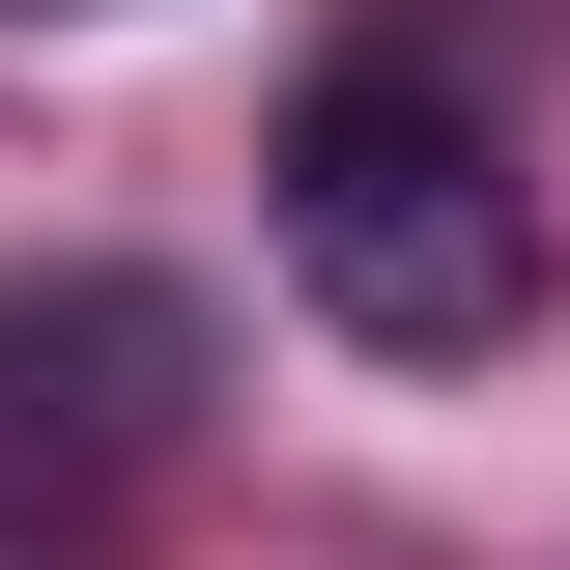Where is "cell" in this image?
<instances>
[{"mask_svg":"<svg viewBox=\"0 0 570 570\" xmlns=\"http://www.w3.org/2000/svg\"><path fill=\"white\" fill-rule=\"evenodd\" d=\"M285 285H314L371 371H485L513 314H542V200H513V142L428 58H343L285 115Z\"/></svg>","mask_w":570,"mask_h":570,"instance_id":"1","label":"cell"}]
</instances>
